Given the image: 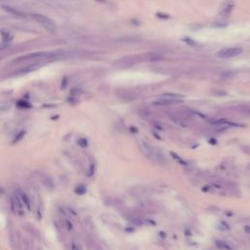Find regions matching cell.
Returning a JSON list of instances; mask_svg holds the SVG:
<instances>
[{"mask_svg": "<svg viewBox=\"0 0 250 250\" xmlns=\"http://www.w3.org/2000/svg\"><path fill=\"white\" fill-rule=\"evenodd\" d=\"M171 156H172L175 158V159H178V161H179L180 163H182V164H186V162L183 161V159H182V158H180V157L177 156V154H175L174 153H171Z\"/></svg>", "mask_w": 250, "mask_h": 250, "instance_id": "cb8c5ba5", "label": "cell"}, {"mask_svg": "<svg viewBox=\"0 0 250 250\" xmlns=\"http://www.w3.org/2000/svg\"><path fill=\"white\" fill-rule=\"evenodd\" d=\"M242 52V49L239 47H227L223 48L218 52V57L222 59H230L234 58L241 55Z\"/></svg>", "mask_w": 250, "mask_h": 250, "instance_id": "3957f363", "label": "cell"}, {"mask_svg": "<svg viewBox=\"0 0 250 250\" xmlns=\"http://www.w3.org/2000/svg\"><path fill=\"white\" fill-rule=\"evenodd\" d=\"M32 17L38 24H40L45 29H47L48 31L50 32L56 31V24H55V23L50 18L41 14H34Z\"/></svg>", "mask_w": 250, "mask_h": 250, "instance_id": "7a4b0ae2", "label": "cell"}, {"mask_svg": "<svg viewBox=\"0 0 250 250\" xmlns=\"http://www.w3.org/2000/svg\"><path fill=\"white\" fill-rule=\"evenodd\" d=\"M19 197H20V199H21L23 206H26L27 209L31 211V199H29V197L27 196L26 193H19Z\"/></svg>", "mask_w": 250, "mask_h": 250, "instance_id": "ba28073f", "label": "cell"}, {"mask_svg": "<svg viewBox=\"0 0 250 250\" xmlns=\"http://www.w3.org/2000/svg\"><path fill=\"white\" fill-rule=\"evenodd\" d=\"M156 15H157V17H158V18H164V19H168V18H169L168 15H163V14H159V13L156 14Z\"/></svg>", "mask_w": 250, "mask_h": 250, "instance_id": "4316f807", "label": "cell"}, {"mask_svg": "<svg viewBox=\"0 0 250 250\" xmlns=\"http://www.w3.org/2000/svg\"><path fill=\"white\" fill-rule=\"evenodd\" d=\"M140 148H141L142 152L144 153V154H146L147 156H151V154L153 153V147L149 146V144H147L146 142H141L140 143Z\"/></svg>", "mask_w": 250, "mask_h": 250, "instance_id": "9c48e42d", "label": "cell"}, {"mask_svg": "<svg viewBox=\"0 0 250 250\" xmlns=\"http://www.w3.org/2000/svg\"><path fill=\"white\" fill-rule=\"evenodd\" d=\"M62 212L66 215V216L69 217V218H76L77 217V213L74 211V210L72 207H63L62 208Z\"/></svg>", "mask_w": 250, "mask_h": 250, "instance_id": "8fae6325", "label": "cell"}, {"mask_svg": "<svg viewBox=\"0 0 250 250\" xmlns=\"http://www.w3.org/2000/svg\"><path fill=\"white\" fill-rule=\"evenodd\" d=\"M81 93H82V91L78 88H73L72 90V96H73V97H76V96H78V95H80Z\"/></svg>", "mask_w": 250, "mask_h": 250, "instance_id": "44dd1931", "label": "cell"}, {"mask_svg": "<svg viewBox=\"0 0 250 250\" xmlns=\"http://www.w3.org/2000/svg\"><path fill=\"white\" fill-rule=\"evenodd\" d=\"M1 36H2V40L5 42H8V43L11 42L13 37H14L13 34L9 31H6V29H3V31H1Z\"/></svg>", "mask_w": 250, "mask_h": 250, "instance_id": "7c38bea8", "label": "cell"}, {"mask_svg": "<svg viewBox=\"0 0 250 250\" xmlns=\"http://www.w3.org/2000/svg\"><path fill=\"white\" fill-rule=\"evenodd\" d=\"M86 247L88 250H101L97 244L93 241H91V239H87L86 241Z\"/></svg>", "mask_w": 250, "mask_h": 250, "instance_id": "5bb4252c", "label": "cell"}, {"mask_svg": "<svg viewBox=\"0 0 250 250\" xmlns=\"http://www.w3.org/2000/svg\"><path fill=\"white\" fill-rule=\"evenodd\" d=\"M71 247H72V250H82L80 243H79L78 241H77V239H75V238H73L72 241Z\"/></svg>", "mask_w": 250, "mask_h": 250, "instance_id": "e0dca14e", "label": "cell"}, {"mask_svg": "<svg viewBox=\"0 0 250 250\" xmlns=\"http://www.w3.org/2000/svg\"><path fill=\"white\" fill-rule=\"evenodd\" d=\"M245 231H246L247 233H250V227H249V226H246V227H245Z\"/></svg>", "mask_w": 250, "mask_h": 250, "instance_id": "83f0119b", "label": "cell"}, {"mask_svg": "<svg viewBox=\"0 0 250 250\" xmlns=\"http://www.w3.org/2000/svg\"><path fill=\"white\" fill-rule=\"evenodd\" d=\"M94 172H95V166H94V164H91V165H90V167H89V171H88V176H89V177L93 176Z\"/></svg>", "mask_w": 250, "mask_h": 250, "instance_id": "7402d4cb", "label": "cell"}, {"mask_svg": "<svg viewBox=\"0 0 250 250\" xmlns=\"http://www.w3.org/2000/svg\"><path fill=\"white\" fill-rule=\"evenodd\" d=\"M8 46H9V43H8V42H5V41L2 40L1 42H0V51H1V50L6 49Z\"/></svg>", "mask_w": 250, "mask_h": 250, "instance_id": "603a6c76", "label": "cell"}, {"mask_svg": "<svg viewBox=\"0 0 250 250\" xmlns=\"http://www.w3.org/2000/svg\"><path fill=\"white\" fill-rule=\"evenodd\" d=\"M233 8H234L233 0H227V1L224 2L221 9H220V15L222 17H228L233 12Z\"/></svg>", "mask_w": 250, "mask_h": 250, "instance_id": "8992f818", "label": "cell"}, {"mask_svg": "<svg viewBox=\"0 0 250 250\" xmlns=\"http://www.w3.org/2000/svg\"><path fill=\"white\" fill-rule=\"evenodd\" d=\"M96 1H98V2H101V3H104V2H106V0H96Z\"/></svg>", "mask_w": 250, "mask_h": 250, "instance_id": "f1b7e54d", "label": "cell"}, {"mask_svg": "<svg viewBox=\"0 0 250 250\" xmlns=\"http://www.w3.org/2000/svg\"><path fill=\"white\" fill-rule=\"evenodd\" d=\"M77 144H78L81 148H87V147H88V141H87V139H85V138H80V139H78V140H77Z\"/></svg>", "mask_w": 250, "mask_h": 250, "instance_id": "ac0fdd59", "label": "cell"}, {"mask_svg": "<svg viewBox=\"0 0 250 250\" xmlns=\"http://www.w3.org/2000/svg\"><path fill=\"white\" fill-rule=\"evenodd\" d=\"M52 55L48 53H35V54H28L27 56L20 57L15 60V62L18 64H24V63H28L31 64H38L39 62H43L45 60H48L51 58Z\"/></svg>", "mask_w": 250, "mask_h": 250, "instance_id": "6da1fadb", "label": "cell"}, {"mask_svg": "<svg viewBox=\"0 0 250 250\" xmlns=\"http://www.w3.org/2000/svg\"><path fill=\"white\" fill-rule=\"evenodd\" d=\"M67 85H68V81H67V78L64 77V81L62 82V86H61V89H62V90H64V89L67 88Z\"/></svg>", "mask_w": 250, "mask_h": 250, "instance_id": "d4e9b609", "label": "cell"}, {"mask_svg": "<svg viewBox=\"0 0 250 250\" xmlns=\"http://www.w3.org/2000/svg\"><path fill=\"white\" fill-rule=\"evenodd\" d=\"M120 99L124 100V101H133V100L137 99V95L132 92H122L120 94Z\"/></svg>", "mask_w": 250, "mask_h": 250, "instance_id": "30bf717a", "label": "cell"}, {"mask_svg": "<svg viewBox=\"0 0 250 250\" xmlns=\"http://www.w3.org/2000/svg\"><path fill=\"white\" fill-rule=\"evenodd\" d=\"M11 108V105L9 103H0V112H6Z\"/></svg>", "mask_w": 250, "mask_h": 250, "instance_id": "d6986e66", "label": "cell"}, {"mask_svg": "<svg viewBox=\"0 0 250 250\" xmlns=\"http://www.w3.org/2000/svg\"><path fill=\"white\" fill-rule=\"evenodd\" d=\"M184 41H186L187 43H189V45H197V43L196 42H193V40H189V38L187 37V38H185V39H183Z\"/></svg>", "mask_w": 250, "mask_h": 250, "instance_id": "484cf974", "label": "cell"}, {"mask_svg": "<svg viewBox=\"0 0 250 250\" xmlns=\"http://www.w3.org/2000/svg\"><path fill=\"white\" fill-rule=\"evenodd\" d=\"M40 181L43 186L46 188L48 191H53L55 189V182L51 176L47 174H42L40 176Z\"/></svg>", "mask_w": 250, "mask_h": 250, "instance_id": "52a82bcc", "label": "cell"}, {"mask_svg": "<svg viewBox=\"0 0 250 250\" xmlns=\"http://www.w3.org/2000/svg\"><path fill=\"white\" fill-rule=\"evenodd\" d=\"M184 97L179 94H173V93H165L162 94L159 97V101L161 104H174V103H182Z\"/></svg>", "mask_w": 250, "mask_h": 250, "instance_id": "277c9868", "label": "cell"}, {"mask_svg": "<svg viewBox=\"0 0 250 250\" xmlns=\"http://www.w3.org/2000/svg\"><path fill=\"white\" fill-rule=\"evenodd\" d=\"M23 204L21 199L19 197V194H15L11 197V210L14 214L23 215Z\"/></svg>", "mask_w": 250, "mask_h": 250, "instance_id": "5b68a950", "label": "cell"}, {"mask_svg": "<svg viewBox=\"0 0 250 250\" xmlns=\"http://www.w3.org/2000/svg\"><path fill=\"white\" fill-rule=\"evenodd\" d=\"M64 228H66L67 231H68V232L72 231L73 226H72V223L69 221V220H66V221H64Z\"/></svg>", "mask_w": 250, "mask_h": 250, "instance_id": "ffe728a7", "label": "cell"}, {"mask_svg": "<svg viewBox=\"0 0 250 250\" xmlns=\"http://www.w3.org/2000/svg\"><path fill=\"white\" fill-rule=\"evenodd\" d=\"M2 193H3V189H2L1 188H0V194H1Z\"/></svg>", "mask_w": 250, "mask_h": 250, "instance_id": "f546056e", "label": "cell"}, {"mask_svg": "<svg viewBox=\"0 0 250 250\" xmlns=\"http://www.w3.org/2000/svg\"><path fill=\"white\" fill-rule=\"evenodd\" d=\"M86 192H87V189L82 184L77 185V186L75 187V189H74V193H75L76 194H78V196H82V194H85V193H86Z\"/></svg>", "mask_w": 250, "mask_h": 250, "instance_id": "4fadbf2b", "label": "cell"}, {"mask_svg": "<svg viewBox=\"0 0 250 250\" xmlns=\"http://www.w3.org/2000/svg\"><path fill=\"white\" fill-rule=\"evenodd\" d=\"M24 135H26V131H24V130H23V131H20L16 136H15V138H14V140L12 141V143L13 144H16V143H19L20 141H22V140L24 139Z\"/></svg>", "mask_w": 250, "mask_h": 250, "instance_id": "2e32d148", "label": "cell"}, {"mask_svg": "<svg viewBox=\"0 0 250 250\" xmlns=\"http://www.w3.org/2000/svg\"><path fill=\"white\" fill-rule=\"evenodd\" d=\"M17 106L20 108H32V105L29 104L28 101H24V100H21L17 103Z\"/></svg>", "mask_w": 250, "mask_h": 250, "instance_id": "9a60e30c", "label": "cell"}]
</instances>
